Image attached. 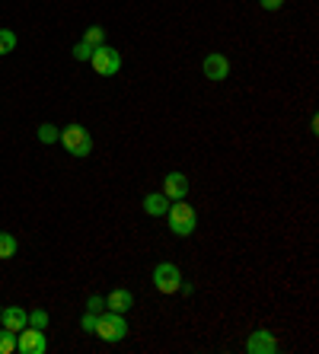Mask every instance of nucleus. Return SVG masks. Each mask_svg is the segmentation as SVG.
<instances>
[{
    "mask_svg": "<svg viewBox=\"0 0 319 354\" xmlns=\"http://www.w3.org/2000/svg\"><path fill=\"white\" fill-rule=\"evenodd\" d=\"M163 217L170 221L172 236H192V233L198 230V214L192 205H185V198H182V201H170Z\"/></svg>",
    "mask_w": 319,
    "mask_h": 354,
    "instance_id": "1",
    "label": "nucleus"
},
{
    "mask_svg": "<svg viewBox=\"0 0 319 354\" xmlns=\"http://www.w3.org/2000/svg\"><path fill=\"white\" fill-rule=\"evenodd\" d=\"M61 144H64V150L71 153V157L83 160V157H90L93 153V134L83 128V124H67V128H61Z\"/></svg>",
    "mask_w": 319,
    "mask_h": 354,
    "instance_id": "2",
    "label": "nucleus"
},
{
    "mask_svg": "<svg viewBox=\"0 0 319 354\" xmlns=\"http://www.w3.org/2000/svg\"><path fill=\"white\" fill-rule=\"evenodd\" d=\"M93 335H99L102 342H109V345L122 342V338L128 335V322H125V313L102 310V313L96 316V332H93Z\"/></svg>",
    "mask_w": 319,
    "mask_h": 354,
    "instance_id": "3",
    "label": "nucleus"
},
{
    "mask_svg": "<svg viewBox=\"0 0 319 354\" xmlns=\"http://www.w3.org/2000/svg\"><path fill=\"white\" fill-rule=\"evenodd\" d=\"M90 64L99 77H115L122 71V51H115L112 45H96L90 55Z\"/></svg>",
    "mask_w": 319,
    "mask_h": 354,
    "instance_id": "4",
    "label": "nucleus"
},
{
    "mask_svg": "<svg viewBox=\"0 0 319 354\" xmlns=\"http://www.w3.org/2000/svg\"><path fill=\"white\" fill-rule=\"evenodd\" d=\"M150 281H154V288L160 290V294H176V290H179V284H182L179 265H172V262L154 265V274H150Z\"/></svg>",
    "mask_w": 319,
    "mask_h": 354,
    "instance_id": "5",
    "label": "nucleus"
},
{
    "mask_svg": "<svg viewBox=\"0 0 319 354\" xmlns=\"http://www.w3.org/2000/svg\"><path fill=\"white\" fill-rule=\"evenodd\" d=\"M17 351L19 354H45V351H48V338H45V329L26 326L23 332H17Z\"/></svg>",
    "mask_w": 319,
    "mask_h": 354,
    "instance_id": "6",
    "label": "nucleus"
},
{
    "mask_svg": "<svg viewBox=\"0 0 319 354\" xmlns=\"http://www.w3.org/2000/svg\"><path fill=\"white\" fill-rule=\"evenodd\" d=\"M201 71H205V77L211 83H221L230 77V61L224 58L221 51H211V55H205V61H201Z\"/></svg>",
    "mask_w": 319,
    "mask_h": 354,
    "instance_id": "7",
    "label": "nucleus"
},
{
    "mask_svg": "<svg viewBox=\"0 0 319 354\" xmlns=\"http://www.w3.org/2000/svg\"><path fill=\"white\" fill-rule=\"evenodd\" d=\"M246 351L249 354H275L278 351V342H275V335H271L268 329H255L246 338Z\"/></svg>",
    "mask_w": 319,
    "mask_h": 354,
    "instance_id": "8",
    "label": "nucleus"
},
{
    "mask_svg": "<svg viewBox=\"0 0 319 354\" xmlns=\"http://www.w3.org/2000/svg\"><path fill=\"white\" fill-rule=\"evenodd\" d=\"M163 195L170 201H182L188 195V176L179 173V169H172V173L163 176Z\"/></svg>",
    "mask_w": 319,
    "mask_h": 354,
    "instance_id": "9",
    "label": "nucleus"
},
{
    "mask_svg": "<svg viewBox=\"0 0 319 354\" xmlns=\"http://www.w3.org/2000/svg\"><path fill=\"white\" fill-rule=\"evenodd\" d=\"M0 326L10 332H23L29 326V310L23 306H3V313H0Z\"/></svg>",
    "mask_w": 319,
    "mask_h": 354,
    "instance_id": "10",
    "label": "nucleus"
},
{
    "mask_svg": "<svg viewBox=\"0 0 319 354\" xmlns=\"http://www.w3.org/2000/svg\"><path fill=\"white\" fill-rule=\"evenodd\" d=\"M131 306H134V294L128 288H118L106 297V310H112V313H128Z\"/></svg>",
    "mask_w": 319,
    "mask_h": 354,
    "instance_id": "11",
    "label": "nucleus"
},
{
    "mask_svg": "<svg viewBox=\"0 0 319 354\" xmlns=\"http://www.w3.org/2000/svg\"><path fill=\"white\" fill-rule=\"evenodd\" d=\"M166 207H170V198H166L163 192H150V195H144V211H147L150 217H163Z\"/></svg>",
    "mask_w": 319,
    "mask_h": 354,
    "instance_id": "12",
    "label": "nucleus"
},
{
    "mask_svg": "<svg viewBox=\"0 0 319 354\" xmlns=\"http://www.w3.org/2000/svg\"><path fill=\"white\" fill-rule=\"evenodd\" d=\"M17 249H19V239L13 236L10 230H0V259L7 262V259L17 256Z\"/></svg>",
    "mask_w": 319,
    "mask_h": 354,
    "instance_id": "13",
    "label": "nucleus"
},
{
    "mask_svg": "<svg viewBox=\"0 0 319 354\" xmlns=\"http://www.w3.org/2000/svg\"><path fill=\"white\" fill-rule=\"evenodd\" d=\"M35 138H39L42 144H57V138H61V128H55L51 122H45V124H39Z\"/></svg>",
    "mask_w": 319,
    "mask_h": 354,
    "instance_id": "14",
    "label": "nucleus"
},
{
    "mask_svg": "<svg viewBox=\"0 0 319 354\" xmlns=\"http://www.w3.org/2000/svg\"><path fill=\"white\" fill-rule=\"evenodd\" d=\"M13 351H17V332L0 326V354H13Z\"/></svg>",
    "mask_w": 319,
    "mask_h": 354,
    "instance_id": "15",
    "label": "nucleus"
},
{
    "mask_svg": "<svg viewBox=\"0 0 319 354\" xmlns=\"http://www.w3.org/2000/svg\"><path fill=\"white\" fill-rule=\"evenodd\" d=\"M83 41L93 45V48H96V45H106V29H102V26H90V29L83 32Z\"/></svg>",
    "mask_w": 319,
    "mask_h": 354,
    "instance_id": "16",
    "label": "nucleus"
},
{
    "mask_svg": "<svg viewBox=\"0 0 319 354\" xmlns=\"http://www.w3.org/2000/svg\"><path fill=\"white\" fill-rule=\"evenodd\" d=\"M17 48V32L13 29H0V58Z\"/></svg>",
    "mask_w": 319,
    "mask_h": 354,
    "instance_id": "17",
    "label": "nucleus"
},
{
    "mask_svg": "<svg viewBox=\"0 0 319 354\" xmlns=\"http://www.w3.org/2000/svg\"><path fill=\"white\" fill-rule=\"evenodd\" d=\"M48 313H45V310H33V313H29V326H35V329H48Z\"/></svg>",
    "mask_w": 319,
    "mask_h": 354,
    "instance_id": "18",
    "label": "nucleus"
},
{
    "mask_svg": "<svg viewBox=\"0 0 319 354\" xmlns=\"http://www.w3.org/2000/svg\"><path fill=\"white\" fill-rule=\"evenodd\" d=\"M86 310H90V313H102V310H106V297H102V294H90V297H86Z\"/></svg>",
    "mask_w": 319,
    "mask_h": 354,
    "instance_id": "19",
    "label": "nucleus"
},
{
    "mask_svg": "<svg viewBox=\"0 0 319 354\" xmlns=\"http://www.w3.org/2000/svg\"><path fill=\"white\" fill-rule=\"evenodd\" d=\"M96 316L99 313H90V310H86V313H83V319H80V329L93 335V332H96Z\"/></svg>",
    "mask_w": 319,
    "mask_h": 354,
    "instance_id": "20",
    "label": "nucleus"
},
{
    "mask_svg": "<svg viewBox=\"0 0 319 354\" xmlns=\"http://www.w3.org/2000/svg\"><path fill=\"white\" fill-rule=\"evenodd\" d=\"M90 55H93V45H86V41H80L74 48V58L77 61H90Z\"/></svg>",
    "mask_w": 319,
    "mask_h": 354,
    "instance_id": "21",
    "label": "nucleus"
},
{
    "mask_svg": "<svg viewBox=\"0 0 319 354\" xmlns=\"http://www.w3.org/2000/svg\"><path fill=\"white\" fill-rule=\"evenodd\" d=\"M259 7H262V10H268V13H275V10H281V7H284V0H259Z\"/></svg>",
    "mask_w": 319,
    "mask_h": 354,
    "instance_id": "22",
    "label": "nucleus"
},
{
    "mask_svg": "<svg viewBox=\"0 0 319 354\" xmlns=\"http://www.w3.org/2000/svg\"><path fill=\"white\" fill-rule=\"evenodd\" d=\"M0 313H3V306H0Z\"/></svg>",
    "mask_w": 319,
    "mask_h": 354,
    "instance_id": "23",
    "label": "nucleus"
}]
</instances>
